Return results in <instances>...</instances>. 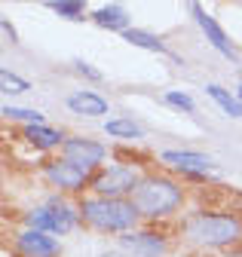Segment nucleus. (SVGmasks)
Instances as JSON below:
<instances>
[{
	"mask_svg": "<svg viewBox=\"0 0 242 257\" xmlns=\"http://www.w3.org/2000/svg\"><path fill=\"white\" fill-rule=\"evenodd\" d=\"M28 89H31V83H28L25 77H19L16 71H10V68L0 71V92L4 95H22Z\"/></svg>",
	"mask_w": 242,
	"mask_h": 257,
	"instance_id": "obj_20",
	"label": "nucleus"
},
{
	"mask_svg": "<svg viewBox=\"0 0 242 257\" xmlns=\"http://www.w3.org/2000/svg\"><path fill=\"white\" fill-rule=\"evenodd\" d=\"M160 163L166 169L178 172L181 178H190V181H202L211 169H215V159L208 153H196V150H163Z\"/></svg>",
	"mask_w": 242,
	"mask_h": 257,
	"instance_id": "obj_8",
	"label": "nucleus"
},
{
	"mask_svg": "<svg viewBox=\"0 0 242 257\" xmlns=\"http://www.w3.org/2000/svg\"><path fill=\"white\" fill-rule=\"evenodd\" d=\"M239 77H242V71H239Z\"/></svg>",
	"mask_w": 242,
	"mask_h": 257,
	"instance_id": "obj_26",
	"label": "nucleus"
},
{
	"mask_svg": "<svg viewBox=\"0 0 242 257\" xmlns=\"http://www.w3.org/2000/svg\"><path fill=\"white\" fill-rule=\"evenodd\" d=\"M119 251L129 257H163L169 251V239L160 230H132L119 236Z\"/></svg>",
	"mask_w": 242,
	"mask_h": 257,
	"instance_id": "obj_10",
	"label": "nucleus"
},
{
	"mask_svg": "<svg viewBox=\"0 0 242 257\" xmlns=\"http://www.w3.org/2000/svg\"><path fill=\"white\" fill-rule=\"evenodd\" d=\"M141 172L129 163H113V166H104L101 172L92 175V196H104V199H132L135 187L141 184Z\"/></svg>",
	"mask_w": 242,
	"mask_h": 257,
	"instance_id": "obj_5",
	"label": "nucleus"
},
{
	"mask_svg": "<svg viewBox=\"0 0 242 257\" xmlns=\"http://www.w3.org/2000/svg\"><path fill=\"white\" fill-rule=\"evenodd\" d=\"M77 223H83L80 205H71L58 193L49 196L43 205H34L31 211H25V227L49 233V236H68L71 230H77Z\"/></svg>",
	"mask_w": 242,
	"mask_h": 257,
	"instance_id": "obj_4",
	"label": "nucleus"
},
{
	"mask_svg": "<svg viewBox=\"0 0 242 257\" xmlns=\"http://www.w3.org/2000/svg\"><path fill=\"white\" fill-rule=\"evenodd\" d=\"M233 92H236V98H239V104H242V83H239V86H236Z\"/></svg>",
	"mask_w": 242,
	"mask_h": 257,
	"instance_id": "obj_24",
	"label": "nucleus"
},
{
	"mask_svg": "<svg viewBox=\"0 0 242 257\" xmlns=\"http://www.w3.org/2000/svg\"><path fill=\"white\" fill-rule=\"evenodd\" d=\"M58 19H68V22H80L86 19V4L83 0H52V4H46Z\"/></svg>",
	"mask_w": 242,
	"mask_h": 257,
	"instance_id": "obj_18",
	"label": "nucleus"
},
{
	"mask_svg": "<svg viewBox=\"0 0 242 257\" xmlns=\"http://www.w3.org/2000/svg\"><path fill=\"white\" fill-rule=\"evenodd\" d=\"M101 257H129V254H123V251H116V254H101Z\"/></svg>",
	"mask_w": 242,
	"mask_h": 257,
	"instance_id": "obj_25",
	"label": "nucleus"
},
{
	"mask_svg": "<svg viewBox=\"0 0 242 257\" xmlns=\"http://www.w3.org/2000/svg\"><path fill=\"white\" fill-rule=\"evenodd\" d=\"M22 138L31 144L34 150H62L65 147V141H68V135L62 132V128H52V125H46V122H40V125H22Z\"/></svg>",
	"mask_w": 242,
	"mask_h": 257,
	"instance_id": "obj_13",
	"label": "nucleus"
},
{
	"mask_svg": "<svg viewBox=\"0 0 242 257\" xmlns=\"http://www.w3.org/2000/svg\"><path fill=\"white\" fill-rule=\"evenodd\" d=\"M80 217L89 230L104 233V236H126L138 230V211L129 199H104V196H83Z\"/></svg>",
	"mask_w": 242,
	"mask_h": 257,
	"instance_id": "obj_3",
	"label": "nucleus"
},
{
	"mask_svg": "<svg viewBox=\"0 0 242 257\" xmlns=\"http://www.w3.org/2000/svg\"><path fill=\"white\" fill-rule=\"evenodd\" d=\"M181 233L199 248H233L242 242V217L236 211H190Z\"/></svg>",
	"mask_w": 242,
	"mask_h": 257,
	"instance_id": "obj_2",
	"label": "nucleus"
},
{
	"mask_svg": "<svg viewBox=\"0 0 242 257\" xmlns=\"http://www.w3.org/2000/svg\"><path fill=\"white\" fill-rule=\"evenodd\" d=\"M123 40H126L129 46H138V49H147V52H160V55H172V58H178V55L163 43V37L150 34V31H144V28H129L126 34H123Z\"/></svg>",
	"mask_w": 242,
	"mask_h": 257,
	"instance_id": "obj_16",
	"label": "nucleus"
},
{
	"mask_svg": "<svg viewBox=\"0 0 242 257\" xmlns=\"http://www.w3.org/2000/svg\"><path fill=\"white\" fill-rule=\"evenodd\" d=\"M19 257H58L62 254V242L49 233H40V230H31V227H22L13 239Z\"/></svg>",
	"mask_w": 242,
	"mask_h": 257,
	"instance_id": "obj_11",
	"label": "nucleus"
},
{
	"mask_svg": "<svg viewBox=\"0 0 242 257\" xmlns=\"http://www.w3.org/2000/svg\"><path fill=\"white\" fill-rule=\"evenodd\" d=\"M187 193H184V184L169 178V175H144L141 184L135 187L132 193V205L138 211L141 220H169L181 211V205H184Z\"/></svg>",
	"mask_w": 242,
	"mask_h": 257,
	"instance_id": "obj_1",
	"label": "nucleus"
},
{
	"mask_svg": "<svg viewBox=\"0 0 242 257\" xmlns=\"http://www.w3.org/2000/svg\"><path fill=\"white\" fill-rule=\"evenodd\" d=\"M89 19H92L98 28H104V31H119V34H126V31H129V13L119 4H104V7L92 10Z\"/></svg>",
	"mask_w": 242,
	"mask_h": 257,
	"instance_id": "obj_14",
	"label": "nucleus"
},
{
	"mask_svg": "<svg viewBox=\"0 0 242 257\" xmlns=\"http://www.w3.org/2000/svg\"><path fill=\"white\" fill-rule=\"evenodd\" d=\"M4 113L7 119H22L25 125H40V122H46V116H43V110H31V107H16V104H4Z\"/></svg>",
	"mask_w": 242,
	"mask_h": 257,
	"instance_id": "obj_19",
	"label": "nucleus"
},
{
	"mask_svg": "<svg viewBox=\"0 0 242 257\" xmlns=\"http://www.w3.org/2000/svg\"><path fill=\"white\" fill-rule=\"evenodd\" d=\"M104 135L107 138H116V141H141L144 138V128L129 119V116H113V119H104Z\"/></svg>",
	"mask_w": 242,
	"mask_h": 257,
	"instance_id": "obj_15",
	"label": "nucleus"
},
{
	"mask_svg": "<svg viewBox=\"0 0 242 257\" xmlns=\"http://www.w3.org/2000/svg\"><path fill=\"white\" fill-rule=\"evenodd\" d=\"M74 71H77L80 77H86V80H92V83H101V80H104V74H101L98 68H92L89 61H83V58L74 61Z\"/></svg>",
	"mask_w": 242,
	"mask_h": 257,
	"instance_id": "obj_22",
	"label": "nucleus"
},
{
	"mask_svg": "<svg viewBox=\"0 0 242 257\" xmlns=\"http://www.w3.org/2000/svg\"><path fill=\"white\" fill-rule=\"evenodd\" d=\"M62 159L83 172H101L104 159H107V147L95 138H86V135H68L65 147H62Z\"/></svg>",
	"mask_w": 242,
	"mask_h": 257,
	"instance_id": "obj_6",
	"label": "nucleus"
},
{
	"mask_svg": "<svg viewBox=\"0 0 242 257\" xmlns=\"http://www.w3.org/2000/svg\"><path fill=\"white\" fill-rule=\"evenodd\" d=\"M65 104L77 116H104V113H110L107 98H104L101 92H95V89H77V92H71L68 98H65Z\"/></svg>",
	"mask_w": 242,
	"mask_h": 257,
	"instance_id": "obj_12",
	"label": "nucleus"
},
{
	"mask_svg": "<svg viewBox=\"0 0 242 257\" xmlns=\"http://www.w3.org/2000/svg\"><path fill=\"white\" fill-rule=\"evenodd\" d=\"M40 175L58 193H83V190H89V184H92V175L77 169V166H71V163H65L62 156H58V159H46V163L40 166Z\"/></svg>",
	"mask_w": 242,
	"mask_h": 257,
	"instance_id": "obj_7",
	"label": "nucleus"
},
{
	"mask_svg": "<svg viewBox=\"0 0 242 257\" xmlns=\"http://www.w3.org/2000/svg\"><path fill=\"white\" fill-rule=\"evenodd\" d=\"M205 92H208V98L215 101L227 116L242 119V104H239V98H236V92H230V89H224V86H218V83H208Z\"/></svg>",
	"mask_w": 242,
	"mask_h": 257,
	"instance_id": "obj_17",
	"label": "nucleus"
},
{
	"mask_svg": "<svg viewBox=\"0 0 242 257\" xmlns=\"http://www.w3.org/2000/svg\"><path fill=\"white\" fill-rule=\"evenodd\" d=\"M0 28H4V37H7V40H10V43L16 46V43H19V34H16V28L10 25V19H7V16L0 19Z\"/></svg>",
	"mask_w": 242,
	"mask_h": 257,
	"instance_id": "obj_23",
	"label": "nucleus"
},
{
	"mask_svg": "<svg viewBox=\"0 0 242 257\" xmlns=\"http://www.w3.org/2000/svg\"><path fill=\"white\" fill-rule=\"evenodd\" d=\"M190 13H193L196 25H199V31H202V37L208 40V46H211V49H218V52H221L224 58H230V61H239L236 43L230 40V34L221 28V22L211 16V13H205V7H202V4H190Z\"/></svg>",
	"mask_w": 242,
	"mask_h": 257,
	"instance_id": "obj_9",
	"label": "nucleus"
},
{
	"mask_svg": "<svg viewBox=\"0 0 242 257\" xmlns=\"http://www.w3.org/2000/svg\"><path fill=\"white\" fill-rule=\"evenodd\" d=\"M163 101L166 104H172L175 110H181V113H193L196 110V101L190 98L187 92H181V89H169L166 95H163Z\"/></svg>",
	"mask_w": 242,
	"mask_h": 257,
	"instance_id": "obj_21",
	"label": "nucleus"
}]
</instances>
